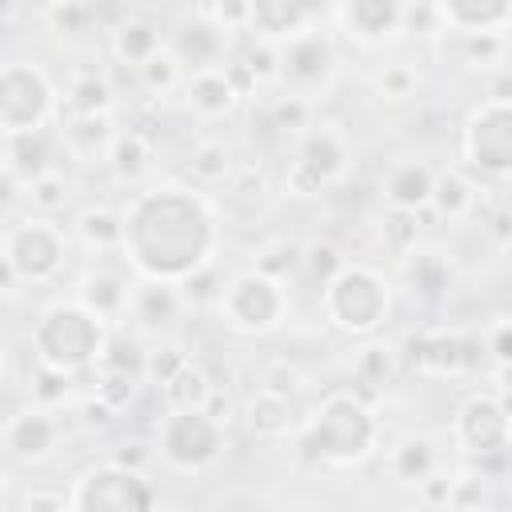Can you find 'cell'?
<instances>
[{
    "label": "cell",
    "instance_id": "1",
    "mask_svg": "<svg viewBox=\"0 0 512 512\" xmlns=\"http://www.w3.org/2000/svg\"><path fill=\"white\" fill-rule=\"evenodd\" d=\"M120 256L140 280L184 284L212 264L220 228L212 200L192 184H152L120 204Z\"/></svg>",
    "mask_w": 512,
    "mask_h": 512
},
{
    "label": "cell",
    "instance_id": "2",
    "mask_svg": "<svg viewBox=\"0 0 512 512\" xmlns=\"http://www.w3.org/2000/svg\"><path fill=\"white\" fill-rule=\"evenodd\" d=\"M380 444V416L356 388L324 392L300 428L304 456L336 468L364 464Z\"/></svg>",
    "mask_w": 512,
    "mask_h": 512
},
{
    "label": "cell",
    "instance_id": "3",
    "mask_svg": "<svg viewBox=\"0 0 512 512\" xmlns=\"http://www.w3.org/2000/svg\"><path fill=\"white\" fill-rule=\"evenodd\" d=\"M108 336H112L108 324L96 312H88L76 296L52 300L48 308L36 312V320L28 328V352H32V364H40V368L80 376L100 364Z\"/></svg>",
    "mask_w": 512,
    "mask_h": 512
},
{
    "label": "cell",
    "instance_id": "4",
    "mask_svg": "<svg viewBox=\"0 0 512 512\" xmlns=\"http://www.w3.org/2000/svg\"><path fill=\"white\" fill-rule=\"evenodd\" d=\"M0 264H4V292L12 296L24 288L52 284L68 264V232L52 216H8L4 240H0Z\"/></svg>",
    "mask_w": 512,
    "mask_h": 512
},
{
    "label": "cell",
    "instance_id": "5",
    "mask_svg": "<svg viewBox=\"0 0 512 512\" xmlns=\"http://www.w3.org/2000/svg\"><path fill=\"white\" fill-rule=\"evenodd\" d=\"M320 312L344 336H376L392 316V280L368 260H348L344 272L320 288Z\"/></svg>",
    "mask_w": 512,
    "mask_h": 512
},
{
    "label": "cell",
    "instance_id": "6",
    "mask_svg": "<svg viewBox=\"0 0 512 512\" xmlns=\"http://www.w3.org/2000/svg\"><path fill=\"white\" fill-rule=\"evenodd\" d=\"M216 320L236 336H268L288 316V288L284 280L264 276L260 268H240L224 280L216 296Z\"/></svg>",
    "mask_w": 512,
    "mask_h": 512
},
{
    "label": "cell",
    "instance_id": "7",
    "mask_svg": "<svg viewBox=\"0 0 512 512\" xmlns=\"http://www.w3.org/2000/svg\"><path fill=\"white\" fill-rule=\"evenodd\" d=\"M52 120H60V96L52 76L24 56H8L0 68V128L4 136L44 132Z\"/></svg>",
    "mask_w": 512,
    "mask_h": 512
},
{
    "label": "cell",
    "instance_id": "8",
    "mask_svg": "<svg viewBox=\"0 0 512 512\" xmlns=\"http://www.w3.org/2000/svg\"><path fill=\"white\" fill-rule=\"evenodd\" d=\"M72 512H160L148 472L124 468L116 460L88 464L72 484Z\"/></svg>",
    "mask_w": 512,
    "mask_h": 512
},
{
    "label": "cell",
    "instance_id": "9",
    "mask_svg": "<svg viewBox=\"0 0 512 512\" xmlns=\"http://www.w3.org/2000/svg\"><path fill=\"white\" fill-rule=\"evenodd\" d=\"M224 452V428L204 408H168L156 424V456L172 472H204Z\"/></svg>",
    "mask_w": 512,
    "mask_h": 512
},
{
    "label": "cell",
    "instance_id": "10",
    "mask_svg": "<svg viewBox=\"0 0 512 512\" xmlns=\"http://www.w3.org/2000/svg\"><path fill=\"white\" fill-rule=\"evenodd\" d=\"M460 156L488 180H512V104L480 100L460 128Z\"/></svg>",
    "mask_w": 512,
    "mask_h": 512
},
{
    "label": "cell",
    "instance_id": "11",
    "mask_svg": "<svg viewBox=\"0 0 512 512\" xmlns=\"http://www.w3.org/2000/svg\"><path fill=\"white\" fill-rule=\"evenodd\" d=\"M276 52H280V84L292 96L308 100L336 72V40L324 24H312L296 36H288L284 44H276Z\"/></svg>",
    "mask_w": 512,
    "mask_h": 512
},
{
    "label": "cell",
    "instance_id": "12",
    "mask_svg": "<svg viewBox=\"0 0 512 512\" xmlns=\"http://www.w3.org/2000/svg\"><path fill=\"white\" fill-rule=\"evenodd\" d=\"M452 440L460 452H468L476 460L504 456L512 448V416L504 412L500 396L496 392H472L452 416Z\"/></svg>",
    "mask_w": 512,
    "mask_h": 512
},
{
    "label": "cell",
    "instance_id": "13",
    "mask_svg": "<svg viewBox=\"0 0 512 512\" xmlns=\"http://www.w3.org/2000/svg\"><path fill=\"white\" fill-rule=\"evenodd\" d=\"M60 436H64V428H60L56 412L28 404V408H20V412H12V416L4 420V436H0L4 460L16 464V468L44 464V460L56 452Z\"/></svg>",
    "mask_w": 512,
    "mask_h": 512
},
{
    "label": "cell",
    "instance_id": "14",
    "mask_svg": "<svg viewBox=\"0 0 512 512\" xmlns=\"http://www.w3.org/2000/svg\"><path fill=\"white\" fill-rule=\"evenodd\" d=\"M328 16L360 48H384L396 36H404V4L396 0H348V4H336Z\"/></svg>",
    "mask_w": 512,
    "mask_h": 512
},
{
    "label": "cell",
    "instance_id": "15",
    "mask_svg": "<svg viewBox=\"0 0 512 512\" xmlns=\"http://www.w3.org/2000/svg\"><path fill=\"white\" fill-rule=\"evenodd\" d=\"M224 48H228V32L216 28L208 16H200L196 8L180 20V28L168 40V52L180 60V68L188 76L208 72V68H224Z\"/></svg>",
    "mask_w": 512,
    "mask_h": 512
},
{
    "label": "cell",
    "instance_id": "16",
    "mask_svg": "<svg viewBox=\"0 0 512 512\" xmlns=\"http://www.w3.org/2000/svg\"><path fill=\"white\" fill-rule=\"evenodd\" d=\"M400 280L408 284L412 296H420L428 304H440L456 284V268H452V256L444 248L416 244L412 252L400 256Z\"/></svg>",
    "mask_w": 512,
    "mask_h": 512
},
{
    "label": "cell",
    "instance_id": "17",
    "mask_svg": "<svg viewBox=\"0 0 512 512\" xmlns=\"http://www.w3.org/2000/svg\"><path fill=\"white\" fill-rule=\"evenodd\" d=\"M132 292H136V284H132L124 272H116V268H88V272L76 280V300H80L88 312H96L104 324L128 320V312H132Z\"/></svg>",
    "mask_w": 512,
    "mask_h": 512
},
{
    "label": "cell",
    "instance_id": "18",
    "mask_svg": "<svg viewBox=\"0 0 512 512\" xmlns=\"http://www.w3.org/2000/svg\"><path fill=\"white\" fill-rule=\"evenodd\" d=\"M380 192H384V200H388L392 212H416L420 216L424 208H432L436 172H432V164H424L416 156H404V160H396L380 176Z\"/></svg>",
    "mask_w": 512,
    "mask_h": 512
},
{
    "label": "cell",
    "instance_id": "19",
    "mask_svg": "<svg viewBox=\"0 0 512 512\" xmlns=\"http://www.w3.org/2000/svg\"><path fill=\"white\" fill-rule=\"evenodd\" d=\"M440 28L456 36H504L512 28L508 0H440Z\"/></svg>",
    "mask_w": 512,
    "mask_h": 512
},
{
    "label": "cell",
    "instance_id": "20",
    "mask_svg": "<svg viewBox=\"0 0 512 512\" xmlns=\"http://www.w3.org/2000/svg\"><path fill=\"white\" fill-rule=\"evenodd\" d=\"M108 48H112V60H116L120 68L140 72L148 60H156V56L168 48V40H164V32H160L156 20L128 12L120 24L108 28Z\"/></svg>",
    "mask_w": 512,
    "mask_h": 512
},
{
    "label": "cell",
    "instance_id": "21",
    "mask_svg": "<svg viewBox=\"0 0 512 512\" xmlns=\"http://www.w3.org/2000/svg\"><path fill=\"white\" fill-rule=\"evenodd\" d=\"M300 168H308L312 176H320L324 184H336L344 172H348V140L340 128L332 124H316L308 128L300 140H296V156H292Z\"/></svg>",
    "mask_w": 512,
    "mask_h": 512
},
{
    "label": "cell",
    "instance_id": "22",
    "mask_svg": "<svg viewBox=\"0 0 512 512\" xmlns=\"http://www.w3.org/2000/svg\"><path fill=\"white\" fill-rule=\"evenodd\" d=\"M320 20L316 8L308 4H288V0H256L248 12V32L264 44H284L288 36L312 28Z\"/></svg>",
    "mask_w": 512,
    "mask_h": 512
},
{
    "label": "cell",
    "instance_id": "23",
    "mask_svg": "<svg viewBox=\"0 0 512 512\" xmlns=\"http://www.w3.org/2000/svg\"><path fill=\"white\" fill-rule=\"evenodd\" d=\"M388 472H392L396 484H412V488H420L428 476L440 472V448H436V440L424 436V432H408V436H400V440L388 448Z\"/></svg>",
    "mask_w": 512,
    "mask_h": 512
},
{
    "label": "cell",
    "instance_id": "24",
    "mask_svg": "<svg viewBox=\"0 0 512 512\" xmlns=\"http://www.w3.org/2000/svg\"><path fill=\"white\" fill-rule=\"evenodd\" d=\"M184 104L200 120H224V116L236 112L240 92L232 88V80H228L224 68H208V72H196V76L184 80Z\"/></svg>",
    "mask_w": 512,
    "mask_h": 512
},
{
    "label": "cell",
    "instance_id": "25",
    "mask_svg": "<svg viewBox=\"0 0 512 512\" xmlns=\"http://www.w3.org/2000/svg\"><path fill=\"white\" fill-rule=\"evenodd\" d=\"M408 348H412V364L420 372H432V376H460V372H468L464 336L460 332H448V328L420 332V336L408 340Z\"/></svg>",
    "mask_w": 512,
    "mask_h": 512
},
{
    "label": "cell",
    "instance_id": "26",
    "mask_svg": "<svg viewBox=\"0 0 512 512\" xmlns=\"http://www.w3.org/2000/svg\"><path fill=\"white\" fill-rule=\"evenodd\" d=\"M112 108H116V84L100 68L76 72L60 96V116H112Z\"/></svg>",
    "mask_w": 512,
    "mask_h": 512
},
{
    "label": "cell",
    "instance_id": "27",
    "mask_svg": "<svg viewBox=\"0 0 512 512\" xmlns=\"http://www.w3.org/2000/svg\"><path fill=\"white\" fill-rule=\"evenodd\" d=\"M52 172V144L48 132H24V136H4V180L28 188Z\"/></svg>",
    "mask_w": 512,
    "mask_h": 512
},
{
    "label": "cell",
    "instance_id": "28",
    "mask_svg": "<svg viewBox=\"0 0 512 512\" xmlns=\"http://www.w3.org/2000/svg\"><path fill=\"white\" fill-rule=\"evenodd\" d=\"M180 308H184V296H180V288H176V284L136 280L132 312H128V316H132V320H136V328H144V332H164V328H172V324H176Z\"/></svg>",
    "mask_w": 512,
    "mask_h": 512
},
{
    "label": "cell",
    "instance_id": "29",
    "mask_svg": "<svg viewBox=\"0 0 512 512\" xmlns=\"http://www.w3.org/2000/svg\"><path fill=\"white\" fill-rule=\"evenodd\" d=\"M60 136L76 160L92 164V160H108L120 132L112 128V116H60Z\"/></svg>",
    "mask_w": 512,
    "mask_h": 512
},
{
    "label": "cell",
    "instance_id": "30",
    "mask_svg": "<svg viewBox=\"0 0 512 512\" xmlns=\"http://www.w3.org/2000/svg\"><path fill=\"white\" fill-rule=\"evenodd\" d=\"M244 428L252 440H280L296 428V416H292V400L268 392V388H256L244 404Z\"/></svg>",
    "mask_w": 512,
    "mask_h": 512
},
{
    "label": "cell",
    "instance_id": "31",
    "mask_svg": "<svg viewBox=\"0 0 512 512\" xmlns=\"http://www.w3.org/2000/svg\"><path fill=\"white\" fill-rule=\"evenodd\" d=\"M76 236H80V244L92 248V252H112V248H120V236H124V216H120V208H112V204H88V208H80V216H76Z\"/></svg>",
    "mask_w": 512,
    "mask_h": 512
},
{
    "label": "cell",
    "instance_id": "32",
    "mask_svg": "<svg viewBox=\"0 0 512 512\" xmlns=\"http://www.w3.org/2000/svg\"><path fill=\"white\" fill-rule=\"evenodd\" d=\"M232 172V148L220 136H204L192 144L188 152V176L196 180V188H212L220 180H228Z\"/></svg>",
    "mask_w": 512,
    "mask_h": 512
},
{
    "label": "cell",
    "instance_id": "33",
    "mask_svg": "<svg viewBox=\"0 0 512 512\" xmlns=\"http://www.w3.org/2000/svg\"><path fill=\"white\" fill-rule=\"evenodd\" d=\"M472 208H476V184H472L464 172H456V168L436 172L432 212H436L440 220H460V216H468Z\"/></svg>",
    "mask_w": 512,
    "mask_h": 512
},
{
    "label": "cell",
    "instance_id": "34",
    "mask_svg": "<svg viewBox=\"0 0 512 512\" xmlns=\"http://www.w3.org/2000/svg\"><path fill=\"white\" fill-rule=\"evenodd\" d=\"M108 168L120 176V180H140L148 168H152V140L140 132V128H124L108 152Z\"/></svg>",
    "mask_w": 512,
    "mask_h": 512
},
{
    "label": "cell",
    "instance_id": "35",
    "mask_svg": "<svg viewBox=\"0 0 512 512\" xmlns=\"http://www.w3.org/2000/svg\"><path fill=\"white\" fill-rule=\"evenodd\" d=\"M144 368H148L144 344H140L136 336H128V332H112L108 344H104V352H100L96 372H120V376H136V380H140Z\"/></svg>",
    "mask_w": 512,
    "mask_h": 512
},
{
    "label": "cell",
    "instance_id": "36",
    "mask_svg": "<svg viewBox=\"0 0 512 512\" xmlns=\"http://www.w3.org/2000/svg\"><path fill=\"white\" fill-rule=\"evenodd\" d=\"M212 388H216V380L192 360L172 384H164L160 388V396H164V404L168 408H204L208 404V396H212Z\"/></svg>",
    "mask_w": 512,
    "mask_h": 512
},
{
    "label": "cell",
    "instance_id": "37",
    "mask_svg": "<svg viewBox=\"0 0 512 512\" xmlns=\"http://www.w3.org/2000/svg\"><path fill=\"white\" fill-rule=\"evenodd\" d=\"M68 196H72V188H68V180H64V172H44L40 180H32L24 192H20V200H24V208L28 212H36V216H56L64 204H68Z\"/></svg>",
    "mask_w": 512,
    "mask_h": 512
},
{
    "label": "cell",
    "instance_id": "38",
    "mask_svg": "<svg viewBox=\"0 0 512 512\" xmlns=\"http://www.w3.org/2000/svg\"><path fill=\"white\" fill-rule=\"evenodd\" d=\"M308 116H312V104L304 100V96H292V92H284V96H272L268 104H264V124H268V132H308L312 124H308Z\"/></svg>",
    "mask_w": 512,
    "mask_h": 512
},
{
    "label": "cell",
    "instance_id": "39",
    "mask_svg": "<svg viewBox=\"0 0 512 512\" xmlns=\"http://www.w3.org/2000/svg\"><path fill=\"white\" fill-rule=\"evenodd\" d=\"M344 264H348V256H344L332 240H312V244H304V264H300V272H308V280L316 284V292H320L328 280H336V276L344 272Z\"/></svg>",
    "mask_w": 512,
    "mask_h": 512
},
{
    "label": "cell",
    "instance_id": "40",
    "mask_svg": "<svg viewBox=\"0 0 512 512\" xmlns=\"http://www.w3.org/2000/svg\"><path fill=\"white\" fill-rule=\"evenodd\" d=\"M396 380V352L388 344H364L356 352V384L388 388Z\"/></svg>",
    "mask_w": 512,
    "mask_h": 512
},
{
    "label": "cell",
    "instance_id": "41",
    "mask_svg": "<svg viewBox=\"0 0 512 512\" xmlns=\"http://www.w3.org/2000/svg\"><path fill=\"white\" fill-rule=\"evenodd\" d=\"M184 80H188V76H184L180 60H176L168 48H164L156 60H148V64L136 72V84H140L148 96H168L172 88H184Z\"/></svg>",
    "mask_w": 512,
    "mask_h": 512
},
{
    "label": "cell",
    "instance_id": "42",
    "mask_svg": "<svg viewBox=\"0 0 512 512\" xmlns=\"http://www.w3.org/2000/svg\"><path fill=\"white\" fill-rule=\"evenodd\" d=\"M72 384H76V376H64V372H52V368H32L28 372V392H32V404L36 408H60L68 396H72Z\"/></svg>",
    "mask_w": 512,
    "mask_h": 512
},
{
    "label": "cell",
    "instance_id": "43",
    "mask_svg": "<svg viewBox=\"0 0 512 512\" xmlns=\"http://www.w3.org/2000/svg\"><path fill=\"white\" fill-rule=\"evenodd\" d=\"M416 88H420V76H416V68L404 64V60H392V64H384V68L376 72V92H380V100H388V104L412 100Z\"/></svg>",
    "mask_w": 512,
    "mask_h": 512
},
{
    "label": "cell",
    "instance_id": "44",
    "mask_svg": "<svg viewBox=\"0 0 512 512\" xmlns=\"http://www.w3.org/2000/svg\"><path fill=\"white\" fill-rule=\"evenodd\" d=\"M300 264H304V244L280 240V244H268V248L256 256L252 268H260V272L272 276V280H288L292 272H300Z\"/></svg>",
    "mask_w": 512,
    "mask_h": 512
},
{
    "label": "cell",
    "instance_id": "45",
    "mask_svg": "<svg viewBox=\"0 0 512 512\" xmlns=\"http://www.w3.org/2000/svg\"><path fill=\"white\" fill-rule=\"evenodd\" d=\"M188 364H192V356H188L180 344H164V348L148 352V368H144V376H148V384L164 388V384H172Z\"/></svg>",
    "mask_w": 512,
    "mask_h": 512
},
{
    "label": "cell",
    "instance_id": "46",
    "mask_svg": "<svg viewBox=\"0 0 512 512\" xmlns=\"http://www.w3.org/2000/svg\"><path fill=\"white\" fill-rule=\"evenodd\" d=\"M44 20H48L56 32H88L92 24H100V8L64 0V4H48V8H44Z\"/></svg>",
    "mask_w": 512,
    "mask_h": 512
},
{
    "label": "cell",
    "instance_id": "47",
    "mask_svg": "<svg viewBox=\"0 0 512 512\" xmlns=\"http://www.w3.org/2000/svg\"><path fill=\"white\" fill-rule=\"evenodd\" d=\"M380 236H384V244H388L392 252L404 256V252H412V248L420 244V216H416V212H388Z\"/></svg>",
    "mask_w": 512,
    "mask_h": 512
},
{
    "label": "cell",
    "instance_id": "48",
    "mask_svg": "<svg viewBox=\"0 0 512 512\" xmlns=\"http://www.w3.org/2000/svg\"><path fill=\"white\" fill-rule=\"evenodd\" d=\"M260 388H268V392H276V396H284V400H296V396H300V388H304V372H300L288 356H280V360L264 364Z\"/></svg>",
    "mask_w": 512,
    "mask_h": 512
},
{
    "label": "cell",
    "instance_id": "49",
    "mask_svg": "<svg viewBox=\"0 0 512 512\" xmlns=\"http://www.w3.org/2000/svg\"><path fill=\"white\" fill-rule=\"evenodd\" d=\"M140 392V380L136 376H120V372H96V388L92 396H100L104 404H112L116 412H124Z\"/></svg>",
    "mask_w": 512,
    "mask_h": 512
},
{
    "label": "cell",
    "instance_id": "50",
    "mask_svg": "<svg viewBox=\"0 0 512 512\" xmlns=\"http://www.w3.org/2000/svg\"><path fill=\"white\" fill-rule=\"evenodd\" d=\"M20 512H72V492L56 484H28L20 492Z\"/></svg>",
    "mask_w": 512,
    "mask_h": 512
},
{
    "label": "cell",
    "instance_id": "51",
    "mask_svg": "<svg viewBox=\"0 0 512 512\" xmlns=\"http://www.w3.org/2000/svg\"><path fill=\"white\" fill-rule=\"evenodd\" d=\"M504 48H508L504 36H460V56H464V64H472V68H492V64H500V60H504Z\"/></svg>",
    "mask_w": 512,
    "mask_h": 512
},
{
    "label": "cell",
    "instance_id": "52",
    "mask_svg": "<svg viewBox=\"0 0 512 512\" xmlns=\"http://www.w3.org/2000/svg\"><path fill=\"white\" fill-rule=\"evenodd\" d=\"M224 280H228V276H220L216 264H208V268H200L192 280L180 284V296H184V304H216Z\"/></svg>",
    "mask_w": 512,
    "mask_h": 512
},
{
    "label": "cell",
    "instance_id": "53",
    "mask_svg": "<svg viewBox=\"0 0 512 512\" xmlns=\"http://www.w3.org/2000/svg\"><path fill=\"white\" fill-rule=\"evenodd\" d=\"M484 352L496 360V368H512V320H496L484 332Z\"/></svg>",
    "mask_w": 512,
    "mask_h": 512
},
{
    "label": "cell",
    "instance_id": "54",
    "mask_svg": "<svg viewBox=\"0 0 512 512\" xmlns=\"http://www.w3.org/2000/svg\"><path fill=\"white\" fill-rule=\"evenodd\" d=\"M76 416H80V424H84L88 432H104V428L116 420V408H112V404H104L100 396H88V400H80V404H76Z\"/></svg>",
    "mask_w": 512,
    "mask_h": 512
},
{
    "label": "cell",
    "instance_id": "55",
    "mask_svg": "<svg viewBox=\"0 0 512 512\" xmlns=\"http://www.w3.org/2000/svg\"><path fill=\"white\" fill-rule=\"evenodd\" d=\"M416 492H420V504H424V508H448V500H452V476H440V472H436V476H428Z\"/></svg>",
    "mask_w": 512,
    "mask_h": 512
},
{
    "label": "cell",
    "instance_id": "56",
    "mask_svg": "<svg viewBox=\"0 0 512 512\" xmlns=\"http://www.w3.org/2000/svg\"><path fill=\"white\" fill-rule=\"evenodd\" d=\"M152 452H156V448H148L144 440H124V444H116V448H112V456H108V460H116V464H124V468H140V472H144V464L152 460Z\"/></svg>",
    "mask_w": 512,
    "mask_h": 512
},
{
    "label": "cell",
    "instance_id": "57",
    "mask_svg": "<svg viewBox=\"0 0 512 512\" xmlns=\"http://www.w3.org/2000/svg\"><path fill=\"white\" fill-rule=\"evenodd\" d=\"M204 412H208L220 428H228V420H232V396L216 384V388H212V396H208V404H204Z\"/></svg>",
    "mask_w": 512,
    "mask_h": 512
},
{
    "label": "cell",
    "instance_id": "58",
    "mask_svg": "<svg viewBox=\"0 0 512 512\" xmlns=\"http://www.w3.org/2000/svg\"><path fill=\"white\" fill-rule=\"evenodd\" d=\"M484 100H500V104H512V72H500L492 84H488V96Z\"/></svg>",
    "mask_w": 512,
    "mask_h": 512
},
{
    "label": "cell",
    "instance_id": "59",
    "mask_svg": "<svg viewBox=\"0 0 512 512\" xmlns=\"http://www.w3.org/2000/svg\"><path fill=\"white\" fill-rule=\"evenodd\" d=\"M496 396H500V404H504V412L512 416V388H492Z\"/></svg>",
    "mask_w": 512,
    "mask_h": 512
},
{
    "label": "cell",
    "instance_id": "60",
    "mask_svg": "<svg viewBox=\"0 0 512 512\" xmlns=\"http://www.w3.org/2000/svg\"><path fill=\"white\" fill-rule=\"evenodd\" d=\"M500 388H512V368H500Z\"/></svg>",
    "mask_w": 512,
    "mask_h": 512
},
{
    "label": "cell",
    "instance_id": "61",
    "mask_svg": "<svg viewBox=\"0 0 512 512\" xmlns=\"http://www.w3.org/2000/svg\"><path fill=\"white\" fill-rule=\"evenodd\" d=\"M420 512H448V508H424V504H420Z\"/></svg>",
    "mask_w": 512,
    "mask_h": 512
},
{
    "label": "cell",
    "instance_id": "62",
    "mask_svg": "<svg viewBox=\"0 0 512 512\" xmlns=\"http://www.w3.org/2000/svg\"><path fill=\"white\" fill-rule=\"evenodd\" d=\"M504 244H508V252H512V232H508V240H504Z\"/></svg>",
    "mask_w": 512,
    "mask_h": 512
}]
</instances>
